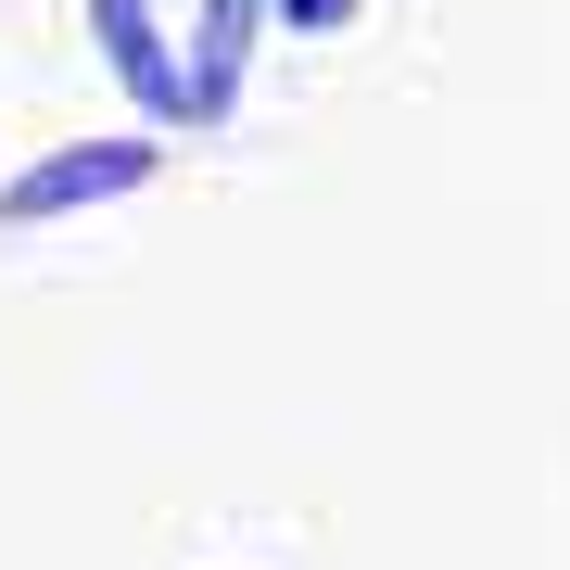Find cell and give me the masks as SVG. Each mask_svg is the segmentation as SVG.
I'll use <instances>...</instances> for the list:
<instances>
[{"label": "cell", "mask_w": 570, "mask_h": 570, "mask_svg": "<svg viewBox=\"0 0 570 570\" xmlns=\"http://www.w3.org/2000/svg\"><path fill=\"white\" fill-rule=\"evenodd\" d=\"M140 140H102V153H77V165H39V178H13V216H51V204H89V190H115V178H140Z\"/></svg>", "instance_id": "1"}]
</instances>
